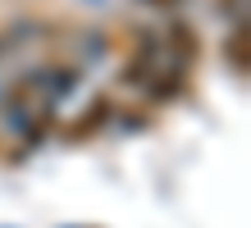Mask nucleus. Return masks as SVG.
I'll list each match as a JSON object with an SVG mask.
<instances>
[{"label":"nucleus","mask_w":251,"mask_h":228,"mask_svg":"<svg viewBox=\"0 0 251 228\" xmlns=\"http://www.w3.org/2000/svg\"><path fill=\"white\" fill-rule=\"evenodd\" d=\"M151 5H174V0H151Z\"/></svg>","instance_id":"4"},{"label":"nucleus","mask_w":251,"mask_h":228,"mask_svg":"<svg viewBox=\"0 0 251 228\" xmlns=\"http://www.w3.org/2000/svg\"><path fill=\"white\" fill-rule=\"evenodd\" d=\"M224 51H228V69L238 78H247V23H238V32L224 41Z\"/></svg>","instance_id":"1"},{"label":"nucleus","mask_w":251,"mask_h":228,"mask_svg":"<svg viewBox=\"0 0 251 228\" xmlns=\"http://www.w3.org/2000/svg\"><path fill=\"white\" fill-rule=\"evenodd\" d=\"M169 41L178 46V55H183V59H187V55H197V46H201V41H192V27H187V23H174V27H169Z\"/></svg>","instance_id":"3"},{"label":"nucleus","mask_w":251,"mask_h":228,"mask_svg":"<svg viewBox=\"0 0 251 228\" xmlns=\"http://www.w3.org/2000/svg\"><path fill=\"white\" fill-rule=\"evenodd\" d=\"M146 82H151V87H146V96H151V101H174V96L183 91V73H165V78L151 73Z\"/></svg>","instance_id":"2"}]
</instances>
